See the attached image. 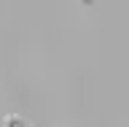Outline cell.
<instances>
[{
  "label": "cell",
  "mask_w": 129,
  "mask_h": 127,
  "mask_svg": "<svg viewBox=\"0 0 129 127\" xmlns=\"http://www.w3.org/2000/svg\"><path fill=\"white\" fill-rule=\"evenodd\" d=\"M6 127H35V124H30L22 114H8L6 116Z\"/></svg>",
  "instance_id": "6da1fadb"
}]
</instances>
